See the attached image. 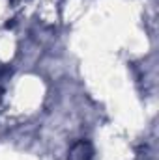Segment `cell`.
<instances>
[{
  "mask_svg": "<svg viewBox=\"0 0 159 160\" xmlns=\"http://www.w3.org/2000/svg\"><path fill=\"white\" fill-rule=\"evenodd\" d=\"M92 155H94V149L88 142L80 140L77 142L71 151H69V160H92Z\"/></svg>",
  "mask_w": 159,
  "mask_h": 160,
  "instance_id": "obj_1",
  "label": "cell"
}]
</instances>
